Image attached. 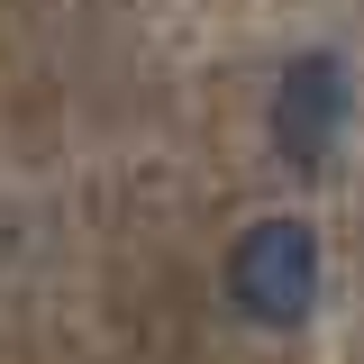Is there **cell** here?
I'll return each mask as SVG.
<instances>
[{"label": "cell", "mask_w": 364, "mask_h": 364, "mask_svg": "<svg viewBox=\"0 0 364 364\" xmlns=\"http://www.w3.org/2000/svg\"><path fill=\"white\" fill-rule=\"evenodd\" d=\"M228 310L246 328H301L318 310V228L291 210L255 219L228 255Z\"/></svg>", "instance_id": "obj_1"}, {"label": "cell", "mask_w": 364, "mask_h": 364, "mask_svg": "<svg viewBox=\"0 0 364 364\" xmlns=\"http://www.w3.org/2000/svg\"><path fill=\"white\" fill-rule=\"evenodd\" d=\"M346 109H355V82H346V55H291L282 64V82H273V155L291 164V173H318L328 155H337V136H346Z\"/></svg>", "instance_id": "obj_2"}]
</instances>
